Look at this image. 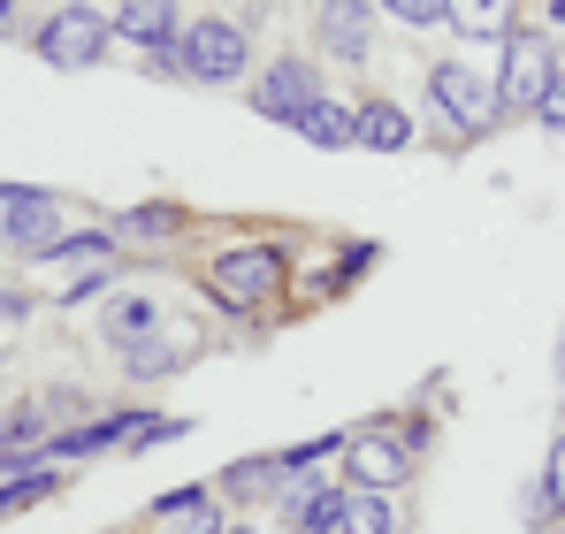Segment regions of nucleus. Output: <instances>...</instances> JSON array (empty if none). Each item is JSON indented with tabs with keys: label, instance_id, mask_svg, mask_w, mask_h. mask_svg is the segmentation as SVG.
I'll return each mask as SVG.
<instances>
[{
	"label": "nucleus",
	"instance_id": "obj_1",
	"mask_svg": "<svg viewBox=\"0 0 565 534\" xmlns=\"http://www.w3.org/2000/svg\"><path fill=\"white\" fill-rule=\"evenodd\" d=\"M290 282V245L276 237H245V245H222L214 260L199 267V290L222 306V313H268Z\"/></svg>",
	"mask_w": 565,
	"mask_h": 534
},
{
	"label": "nucleus",
	"instance_id": "obj_2",
	"mask_svg": "<svg viewBox=\"0 0 565 534\" xmlns=\"http://www.w3.org/2000/svg\"><path fill=\"white\" fill-rule=\"evenodd\" d=\"M420 444H428V420H420V413H413V420H367V428L344 436V481L397 496V489L413 481V466H420Z\"/></svg>",
	"mask_w": 565,
	"mask_h": 534
},
{
	"label": "nucleus",
	"instance_id": "obj_3",
	"mask_svg": "<svg viewBox=\"0 0 565 534\" xmlns=\"http://www.w3.org/2000/svg\"><path fill=\"white\" fill-rule=\"evenodd\" d=\"M428 107H436L444 130L467 138V146H481V138L504 122V92H497V77H481L467 54H444V62L428 70Z\"/></svg>",
	"mask_w": 565,
	"mask_h": 534
},
{
	"label": "nucleus",
	"instance_id": "obj_4",
	"mask_svg": "<svg viewBox=\"0 0 565 534\" xmlns=\"http://www.w3.org/2000/svg\"><path fill=\"white\" fill-rule=\"evenodd\" d=\"M177 54H184V85H237L253 70V31L237 15H199L184 23Z\"/></svg>",
	"mask_w": 565,
	"mask_h": 534
},
{
	"label": "nucleus",
	"instance_id": "obj_5",
	"mask_svg": "<svg viewBox=\"0 0 565 534\" xmlns=\"http://www.w3.org/2000/svg\"><path fill=\"white\" fill-rule=\"evenodd\" d=\"M115 46V15L107 8H54L39 31H31V54L54 62V70H99Z\"/></svg>",
	"mask_w": 565,
	"mask_h": 534
},
{
	"label": "nucleus",
	"instance_id": "obj_6",
	"mask_svg": "<svg viewBox=\"0 0 565 534\" xmlns=\"http://www.w3.org/2000/svg\"><path fill=\"white\" fill-rule=\"evenodd\" d=\"M558 77V46L551 31H512L504 39V62H497V92H504V115H535L543 92Z\"/></svg>",
	"mask_w": 565,
	"mask_h": 534
},
{
	"label": "nucleus",
	"instance_id": "obj_7",
	"mask_svg": "<svg viewBox=\"0 0 565 534\" xmlns=\"http://www.w3.org/2000/svg\"><path fill=\"white\" fill-rule=\"evenodd\" d=\"M321 70L306 62V54H276L268 70H260V85H253V115L260 122H282V130H298V115L321 99Z\"/></svg>",
	"mask_w": 565,
	"mask_h": 534
},
{
	"label": "nucleus",
	"instance_id": "obj_8",
	"mask_svg": "<svg viewBox=\"0 0 565 534\" xmlns=\"http://www.w3.org/2000/svg\"><path fill=\"white\" fill-rule=\"evenodd\" d=\"M0 237L39 260L62 237V199L54 191H31V183H0Z\"/></svg>",
	"mask_w": 565,
	"mask_h": 534
},
{
	"label": "nucleus",
	"instance_id": "obj_9",
	"mask_svg": "<svg viewBox=\"0 0 565 534\" xmlns=\"http://www.w3.org/2000/svg\"><path fill=\"white\" fill-rule=\"evenodd\" d=\"M313 46L344 70H360L375 54V0H321L313 8Z\"/></svg>",
	"mask_w": 565,
	"mask_h": 534
},
{
	"label": "nucleus",
	"instance_id": "obj_10",
	"mask_svg": "<svg viewBox=\"0 0 565 534\" xmlns=\"http://www.w3.org/2000/svg\"><path fill=\"white\" fill-rule=\"evenodd\" d=\"M276 512H282V534H337L344 527V481H321V466L313 473H290Z\"/></svg>",
	"mask_w": 565,
	"mask_h": 534
},
{
	"label": "nucleus",
	"instance_id": "obj_11",
	"mask_svg": "<svg viewBox=\"0 0 565 534\" xmlns=\"http://www.w3.org/2000/svg\"><path fill=\"white\" fill-rule=\"evenodd\" d=\"M222 496H214V481H184V489H169V496H153L146 504V534H222Z\"/></svg>",
	"mask_w": 565,
	"mask_h": 534
},
{
	"label": "nucleus",
	"instance_id": "obj_12",
	"mask_svg": "<svg viewBox=\"0 0 565 534\" xmlns=\"http://www.w3.org/2000/svg\"><path fill=\"white\" fill-rule=\"evenodd\" d=\"M413 138H420V130H413V107H405V99L375 92V99L352 107V146H360V153H405Z\"/></svg>",
	"mask_w": 565,
	"mask_h": 534
},
{
	"label": "nucleus",
	"instance_id": "obj_13",
	"mask_svg": "<svg viewBox=\"0 0 565 534\" xmlns=\"http://www.w3.org/2000/svg\"><path fill=\"white\" fill-rule=\"evenodd\" d=\"M214 496H222V504H237V512H260V504H276V496H282V450H253V458L222 466Z\"/></svg>",
	"mask_w": 565,
	"mask_h": 534
},
{
	"label": "nucleus",
	"instance_id": "obj_14",
	"mask_svg": "<svg viewBox=\"0 0 565 534\" xmlns=\"http://www.w3.org/2000/svg\"><path fill=\"white\" fill-rule=\"evenodd\" d=\"M107 15H115V39H130L138 54H153V46H177V39H184L177 0H115Z\"/></svg>",
	"mask_w": 565,
	"mask_h": 534
},
{
	"label": "nucleus",
	"instance_id": "obj_15",
	"mask_svg": "<svg viewBox=\"0 0 565 534\" xmlns=\"http://www.w3.org/2000/svg\"><path fill=\"white\" fill-rule=\"evenodd\" d=\"M146 337H161V298L122 290V298L99 306V344H107V352H130V344H146Z\"/></svg>",
	"mask_w": 565,
	"mask_h": 534
},
{
	"label": "nucleus",
	"instance_id": "obj_16",
	"mask_svg": "<svg viewBox=\"0 0 565 534\" xmlns=\"http://www.w3.org/2000/svg\"><path fill=\"white\" fill-rule=\"evenodd\" d=\"M444 31H459L467 46H504L520 23H512V0H444Z\"/></svg>",
	"mask_w": 565,
	"mask_h": 534
},
{
	"label": "nucleus",
	"instance_id": "obj_17",
	"mask_svg": "<svg viewBox=\"0 0 565 534\" xmlns=\"http://www.w3.org/2000/svg\"><path fill=\"white\" fill-rule=\"evenodd\" d=\"M122 245H169V237H184L191 229V206H169V199H153V206H130V214H115L107 222Z\"/></svg>",
	"mask_w": 565,
	"mask_h": 534
},
{
	"label": "nucleus",
	"instance_id": "obj_18",
	"mask_svg": "<svg viewBox=\"0 0 565 534\" xmlns=\"http://www.w3.org/2000/svg\"><path fill=\"white\" fill-rule=\"evenodd\" d=\"M298 138L321 146V153H344V146H352V107H344L337 92H321V99L298 115Z\"/></svg>",
	"mask_w": 565,
	"mask_h": 534
},
{
	"label": "nucleus",
	"instance_id": "obj_19",
	"mask_svg": "<svg viewBox=\"0 0 565 534\" xmlns=\"http://www.w3.org/2000/svg\"><path fill=\"white\" fill-rule=\"evenodd\" d=\"M191 352H199V344H169V337H146V344H130V352H115V359H122V374H130V382H169L177 366H191Z\"/></svg>",
	"mask_w": 565,
	"mask_h": 534
},
{
	"label": "nucleus",
	"instance_id": "obj_20",
	"mask_svg": "<svg viewBox=\"0 0 565 534\" xmlns=\"http://www.w3.org/2000/svg\"><path fill=\"white\" fill-rule=\"evenodd\" d=\"M337 534H397V504L390 489H352L344 481V527Z\"/></svg>",
	"mask_w": 565,
	"mask_h": 534
},
{
	"label": "nucleus",
	"instance_id": "obj_21",
	"mask_svg": "<svg viewBox=\"0 0 565 534\" xmlns=\"http://www.w3.org/2000/svg\"><path fill=\"white\" fill-rule=\"evenodd\" d=\"M122 253V237L99 222V229H77V237H54L46 253H39V267H77V260H115Z\"/></svg>",
	"mask_w": 565,
	"mask_h": 534
},
{
	"label": "nucleus",
	"instance_id": "obj_22",
	"mask_svg": "<svg viewBox=\"0 0 565 534\" xmlns=\"http://www.w3.org/2000/svg\"><path fill=\"white\" fill-rule=\"evenodd\" d=\"M62 489V466H39V473H8L0 481V520H15V512H39L46 496Z\"/></svg>",
	"mask_w": 565,
	"mask_h": 534
},
{
	"label": "nucleus",
	"instance_id": "obj_23",
	"mask_svg": "<svg viewBox=\"0 0 565 534\" xmlns=\"http://www.w3.org/2000/svg\"><path fill=\"white\" fill-rule=\"evenodd\" d=\"M375 260H382V245H375V237H360V245H344V253H337V267H329V275L313 282V298H337V290H352V282H360V275H367Z\"/></svg>",
	"mask_w": 565,
	"mask_h": 534
},
{
	"label": "nucleus",
	"instance_id": "obj_24",
	"mask_svg": "<svg viewBox=\"0 0 565 534\" xmlns=\"http://www.w3.org/2000/svg\"><path fill=\"white\" fill-rule=\"evenodd\" d=\"M31 397H39L46 428H77V420H93V397H85V389H70V382H54V389H31Z\"/></svg>",
	"mask_w": 565,
	"mask_h": 534
},
{
	"label": "nucleus",
	"instance_id": "obj_25",
	"mask_svg": "<svg viewBox=\"0 0 565 534\" xmlns=\"http://www.w3.org/2000/svg\"><path fill=\"white\" fill-rule=\"evenodd\" d=\"M375 8L405 31H444V0H375Z\"/></svg>",
	"mask_w": 565,
	"mask_h": 534
},
{
	"label": "nucleus",
	"instance_id": "obj_26",
	"mask_svg": "<svg viewBox=\"0 0 565 534\" xmlns=\"http://www.w3.org/2000/svg\"><path fill=\"white\" fill-rule=\"evenodd\" d=\"M191 420H177V413H146L138 420V436H130V450H161V444H184Z\"/></svg>",
	"mask_w": 565,
	"mask_h": 534
},
{
	"label": "nucleus",
	"instance_id": "obj_27",
	"mask_svg": "<svg viewBox=\"0 0 565 534\" xmlns=\"http://www.w3.org/2000/svg\"><path fill=\"white\" fill-rule=\"evenodd\" d=\"M520 520H527L535 534L558 527V504H551V489H543V481H527V489H520Z\"/></svg>",
	"mask_w": 565,
	"mask_h": 534
},
{
	"label": "nucleus",
	"instance_id": "obj_28",
	"mask_svg": "<svg viewBox=\"0 0 565 534\" xmlns=\"http://www.w3.org/2000/svg\"><path fill=\"white\" fill-rule=\"evenodd\" d=\"M107 290H115V260H99L93 275H77V282L62 290V306H85V298H107Z\"/></svg>",
	"mask_w": 565,
	"mask_h": 534
},
{
	"label": "nucleus",
	"instance_id": "obj_29",
	"mask_svg": "<svg viewBox=\"0 0 565 534\" xmlns=\"http://www.w3.org/2000/svg\"><path fill=\"white\" fill-rule=\"evenodd\" d=\"M535 122L551 138H565V62H558V77H551V92H543V107H535Z\"/></svg>",
	"mask_w": 565,
	"mask_h": 534
},
{
	"label": "nucleus",
	"instance_id": "obj_30",
	"mask_svg": "<svg viewBox=\"0 0 565 534\" xmlns=\"http://www.w3.org/2000/svg\"><path fill=\"white\" fill-rule=\"evenodd\" d=\"M543 489H551V504H558V520H565V428H558V444H551V458H543Z\"/></svg>",
	"mask_w": 565,
	"mask_h": 534
},
{
	"label": "nucleus",
	"instance_id": "obj_31",
	"mask_svg": "<svg viewBox=\"0 0 565 534\" xmlns=\"http://www.w3.org/2000/svg\"><path fill=\"white\" fill-rule=\"evenodd\" d=\"M146 77H153V85H161V77H184V54H177V46H153V54H146Z\"/></svg>",
	"mask_w": 565,
	"mask_h": 534
},
{
	"label": "nucleus",
	"instance_id": "obj_32",
	"mask_svg": "<svg viewBox=\"0 0 565 534\" xmlns=\"http://www.w3.org/2000/svg\"><path fill=\"white\" fill-rule=\"evenodd\" d=\"M0 321H31V290H0Z\"/></svg>",
	"mask_w": 565,
	"mask_h": 534
},
{
	"label": "nucleus",
	"instance_id": "obj_33",
	"mask_svg": "<svg viewBox=\"0 0 565 534\" xmlns=\"http://www.w3.org/2000/svg\"><path fill=\"white\" fill-rule=\"evenodd\" d=\"M558 405H565V337H558Z\"/></svg>",
	"mask_w": 565,
	"mask_h": 534
},
{
	"label": "nucleus",
	"instance_id": "obj_34",
	"mask_svg": "<svg viewBox=\"0 0 565 534\" xmlns=\"http://www.w3.org/2000/svg\"><path fill=\"white\" fill-rule=\"evenodd\" d=\"M62 8H107V0H62Z\"/></svg>",
	"mask_w": 565,
	"mask_h": 534
},
{
	"label": "nucleus",
	"instance_id": "obj_35",
	"mask_svg": "<svg viewBox=\"0 0 565 534\" xmlns=\"http://www.w3.org/2000/svg\"><path fill=\"white\" fill-rule=\"evenodd\" d=\"M551 23H565V0H551Z\"/></svg>",
	"mask_w": 565,
	"mask_h": 534
},
{
	"label": "nucleus",
	"instance_id": "obj_36",
	"mask_svg": "<svg viewBox=\"0 0 565 534\" xmlns=\"http://www.w3.org/2000/svg\"><path fill=\"white\" fill-rule=\"evenodd\" d=\"M222 534H260V527H237V520H230V527H222Z\"/></svg>",
	"mask_w": 565,
	"mask_h": 534
},
{
	"label": "nucleus",
	"instance_id": "obj_37",
	"mask_svg": "<svg viewBox=\"0 0 565 534\" xmlns=\"http://www.w3.org/2000/svg\"><path fill=\"white\" fill-rule=\"evenodd\" d=\"M8 15H15V0H0V23H8Z\"/></svg>",
	"mask_w": 565,
	"mask_h": 534
},
{
	"label": "nucleus",
	"instance_id": "obj_38",
	"mask_svg": "<svg viewBox=\"0 0 565 534\" xmlns=\"http://www.w3.org/2000/svg\"><path fill=\"white\" fill-rule=\"evenodd\" d=\"M551 534H565V527H551Z\"/></svg>",
	"mask_w": 565,
	"mask_h": 534
}]
</instances>
